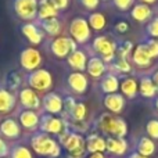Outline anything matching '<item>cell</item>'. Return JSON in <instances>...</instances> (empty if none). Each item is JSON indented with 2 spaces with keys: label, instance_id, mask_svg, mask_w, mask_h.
<instances>
[{
  "label": "cell",
  "instance_id": "22",
  "mask_svg": "<svg viewBox=\"0 0 158 158\" xmlns=\"http://www.w3.org/2000/svg\"><path fill=\"white\" fill-rule=\"evenodd\" d=\"M119 87H121L122 94L125 96V97H128V98H133L135 96H136L137 90H139V85H137L136 79H133V78L123 79V81L121 82Z\"/></svg>",
  "mask_w": 158,
  "mask_h": 158
},
{
  "label": "cell",
  "instance_id": "23",
  "mask_svg": "<svg viewBox=\"0 0 158 158\" xmlns=\"http://www.w3.org/2000/svg\"><path fill=\"white\" fill-rule=\"evenodd\" d=\"M57 8L49 2V0H43L38 10V15L39 18L43 21V19H49V18H57Z\"/></svg>",
  "mask_w": 158,
  "mask_h": 158
},
{
  "label": "cell",
  "instance_id": "38",
  "mask_svg": "<svg viewBox=\"0 0 158 158\" xmlns=\"http://www.w3.org/2000/svg\"><path fill=\"white\" fill-rule=\"evenodd\" d=\"M146 46H147L151 57H158V40H148Z\"/></svg>",
  "mask_w": 158,
  "mask_h": 158
},
{
  "label": "cell",
  "instance_id": "44",
  "mask_svg": "<svg viewBox=\"0 0 158 158\" xmlns=\"http://www.w3.org/2000/svg\"><path fill=\"white\" fill-rule=\"evenodd\" d=\"M8 153V150H7V146H6V143L2 140V137H0V158L2 157H4L6 154Z\"/></svg>",
  "mask_w": 158,
  "mask_h": 158
},
{
  "label": "cell",
  "instance_id": "2",
  "mask_svg": "<svg viewBox=\"0 0 158 158\" xmlns=\"http://www.w3.org/2000/svg\"><path fill=\"white\" fill-rule=\"evenodd\" d=\"M100 128L106 133H110L114 137H121V139H123V136L128 132L125 121L122 118L112 117V115H103L100 118Z\"/></svg>",
  "mask_w": 158,
  "mask_h": 158
},
{
  "label": "cell",
  "instance_id": "47",
  "mask_svg": "<svg viewBox=\"0 0 158 158\" xmlns=\"http://www.w3.org/2000/svg\"><path fill=\"white\" fill-rule=\"evenodd\" d=\"M129 158H147V157H144V156H140V154H132Z\"/></svg>",
  "mask_w": 158,
  "mask_h": 158
},
{
  "label": "cell",
  "instance_id": "30",
  "mask_svg": "<svg viewBox=\"0 0 158 158\" xmlns=\"http://www.w3.org/2000/svg\"><path fill=\"white\" fill-rule=\"evenodd\" d=\"M137 150H139V154L140 156H144V157H148L154 153L156 150V146H154L153 140L148 139V137H142L137 144Z\"/></svg>",
  "mask_w": 158,
  "mask_h": 158
},
{
  "label": "cell",
  "instance_id": "29",
  "mask_svg": "<svg viewBox=\"0 0 158 158\" xmlns=\"http://www.w3.org/2000/svg\"><path fill=\"white\" fill-rule=\"evenodd\" d=\"M87 22H89L92 29L101 31V29H104L107 21H106V17H104L101 13H92L89 15V18H87Z\"/></svg>",
  "mask_w": 158,
  "mask_h": 158
},
{
  "label": "cell",
  "instance_id": "48",
  "mask_svg": "<svg viewBox=\"0 0 158 158\" xmlns=\"http://www.w3.org/2000/svg\"><path fill=\"white\" fill-rule=\"evenodd\" d=\"M143 2V4H148V3H154L156 0H142Z\"/></svg>",
  "mask_w": 158,
  "mask_h": 158
},
{
  "label": "cell",
  "instance_id": "4",
  "mask_svg": "<svg viewBox=\"0 0 158 158\" xmlns=\"http://www.w3.org/2000/svg\"><path fill=\"white\" fill-rule=\"evenodd\" d=\"M27 82L35 90H47L52 87L53 78L52 74L46 69H35L27 78Z\"/></svg>",
  "mask_w": 158,
  "mask_h": 158
},
{
  "label": "cell",
  "instance_id": "15",
  "mask_svg": "<svg viewBox=\"0 0 158 158\" xmlns=\"http://www.w3.org/2000/svg\"><path fill=\"white\" fill-rule=\"evenodd\" d=\"M68 85L75 93H85L87 89V78L82 72H72L68 77Z\"/></svg>",
  "mask_w": 158,
  "mask_h": 158
},
{
  "label": "cell",
  "instance_id": "25",
  "mask_svg": "<svg viewBox=\"0 0 158 158\" xmlns=\"http://www.w3.org/2000/svg\"><path fill=\"white\" fill-rule=\"evenodd\" d=\"M0 132L7 137H17L19 135V126L14 119L8 118V119L2 122V125H0Z\"/></svg>",
  "mask_w": 158,
  "mask_h": 158
},
{
  "label": "cell",
  "instance_id": "18",
  "mask_svg": "<svg viewBox=\"0 0 158 158\" xmlns=\"http://www.w3.org/2000/svg\"><path fill=\"white\" fill-rule=\"evenodd\" d=\"M22 33L25 35V38L31 42L32 44H40L43 40V33L38 29V27L33 24H24L21 28Z\"/></svg>",
  "mask_w": 158,
  "mask_h": 158
},
{
  "label": "cell",
  "instance_id": "26",
  "mask_svg": "<svg viewBox=\"0 0 158 158\" xmlns=\"http://www.w3.org/2000/svg\"><path fill=\"white\" fill-rule=\"evenodd\" d=\"M86 147L90 153H101L107 148V146L106 140L103 137L97 136V135H92V136H89V139L86 142Z\"/></svg>",
  "mask_w": 158,
  "mask_h": 158
},
{
  "label": "cell",
  "instance_id": "10",
  "mask_svg": "<svg viewBox=\"0 0 158 158\" xmlns=\"http://www.w3.org/2000/svg\"><path fill=\"white\" fill-rule=\"evenodd\" d=\"M19 101H21V104L25 108H29V110L40 108V104H42L39 96L31 87H25V89H22L19 92Z\"/></svg>",
  "mask_w": 158,
  "mask_h": 158
},
{
  "label": "cell",
  "instance_id": "8",
  "mask_svg": "<svg viewBox=\"0 0 158 158\" xmlns=\"http://www.w3.org/2000/svg\"><path fill=\"white\" fill-rule=\"evenodd\" d=\"M19 63H21L22 68L27 69V71H35L42 63V56L36 49L28 47V49H24L21 52Z\"/></svg>",
  "mask_w": 158,
  "mask_h": 158
},
{
  "label": "cell",
  "instance_id": "17",
  "mask_svg": "<svg viewBox=\"0 0 158 158\" xmlns=\"http://www.w3.org/2000/svg\"><path fill=\"white\" fill-rule=\"evenodd\" d=\"M68 64L71 68L77 69L78 72L86 69V64H87V57L82 50H75L71 54L68 56Z\"/></svg>",
  "mask_w": 158,
  "mask_h": 158
},
{
  "label": "cell",
  "instance_id": "49",
  "mask_svg": "<svg viewBox=\"0 0 158 158\" xmlns=\"http://www.w3.org/2000/svg\"><path fill=\"white\" fill-rule=\"evenodd\" d=\"M154 106H156V108L158 110V97L156 98V104H154Z\"/></svg>",
  "mask_w": 158,
  "mask_h": 158
},
{
  "label": "cell",
  "instance_id": "1",
  "mask_svg": "<svg viewBox=\"0 0 158 158\" xmlns=\"http://www.w3.org/2000/svg\"><path fill=\"white\" fill-rule=\"evenodd\" d=\"M31 144H32L33 150L40 156H47L52 158L60 156V147L57 146V143L44 133H39L33 136L31 140Z\"/></svg>",
  "mask_w": 158,
  "mask_h": 158
},
{
  "label": "cell",
  "instance_id": "41",
  "mask_svg": "<svg viewBox=\"0 0 158 158\" xmlns=\"http://www.w3.org/2000/svg\"><path fill=\"white\" fill-rule=\"evenodd\" d=\"M57 10H64L68 6V0H49Z\"/></svg>",
  "mask_w": 158,
  "mask_h": 158
},
{
  "label": "cell",
  "instance_id": "19",
  "mask_svg": "<svg viewBox=\"0 0 158 158\" xmlns=\"http://www.w3.org/2000/svg\"><path fill=\"white\" fill-rule=\"evenodd\" d=\"M40 119H39L38 114L32 110H24L19 114V123L27 129H35L39 125Z\"/></svg>",
  "mask_w": 158,
  "mask_h": 158
},
{
  "label": "cell",
  "instance_id": "34",
  "mask_svg": "<svg viewBox=\"0 0 158 158\" xmlns=\"http://www.w3.org/2000/svg\"><path fill=\"white\" fill-rule=\"evenodd\" d=\"M13 158H32V154L29 153V150L22 146H18L13 150Z\"/></svg>",
  "mask_w": 158,
  "mask_h": 158
},
{
  "label": "cell",
  "instance_id": "32",
  "mask_svg": "<svg viewBox=\"0 0 158 158\" xmlns=\"http://www.w3.org/2000/svg\"><path fill=\"white\" fill-rule=\"evenodd\" d=\"M71 114L77 121H83V118L86 117V106L83 103H77L72 108Z\"/></svg>",
  "mask_w": 158,
  "mask_h": 158
},
{
  "label": "cell",
  "instance_id": "24",
  "mask_svg": "<svg viewBox=\"0 0 158 158\" xmlns=\"http://www.w3.org/2000/svg\"><path fill=\"white\" fill-rule=\"evenodd\" d=\"M131 14L136 21L143 22V21H147L151 17V8L148 7L147 4H143V3L142 4H135L133 7H132Z\"/></svg>",
  "mask_w": 158,
  "mask_h": 158
},
{
  "label": "cell",
  "instance_id": "35",
  "mask_svg": "<svg viewBox=\"0 0 158 158\" xmlns=\"http://www.w3.org/2000/svg\"><path fill=\"white\" fill-rule=\"evenodd\" d=\"M135 0H114V6L121 11H126L133 7Z\"/></svg>",
  "mask_w": 158,
  "mask_h": 158
},
{
  "label": "cell",
  "instance_id": "6",
  "mask_svg": "<svg viewBox=\"0 0 158 158\" xmlns=\"http://www.w3.org/2000/svg\"><path fill=\"white\" fill-rule=\"evenodd\" d=\"M93 49L101 56L103 61H111L115 56L117 46L107 36H97L94 39V42H93Z\"/></svg>",
  "mask_w": 158,
  "mask_h": 158
},
{
  "label": "cell",
  "instance_id": "39",
  "mask_svg": "<svg viewBox=\"0 0 158 158\" xmlns=\"http://www.w3.org/2000/svg\"><path fill=\"white\" fill-rule=\"evenodd\" d=\"M132 49H133V44L131 43V42H125V43L122 44V46L119 47V53H121V58H126V56L129 54V53L132 52Z\"/></svg>",
  "mask_w": 158,
  "mask_h": 158
},
{
  "label": "cell",
  "instance_id": "42",
  "mask_svg": "<svg viewBox=\"0 0 158 158\" xmlns=\"http://www.w3.org/2000/svg\"><path fill=\"white\" fill-rule=\"evenodd\" d=\"M129 29V25H128V22H118L117 25H115V31H118L119 33H125L126 31Z\"/></svg>",
  "mask_w": 158,
  "mask_h": 158
},
{
  "label": "cell",
  "instance_id": "37",
  "mask_svg": "<svg viewBox=\"0 0 158 158\" xmlns=\"http://www.w3.org/2000/svg\"><path fill=\"white\" fill-rule=\"evenodd\" d=\"M147 32H148V35L153 36V38H158V17L157 18H154L153 21L148 24Z\"/></svg>",
  "mask_w": 158,
  "mask_h": 158
},
{
  "label": "cell",
  "instance_id": "12",
  "mask_svg": "<svg viewBox=\"0 0 158 158\" xmlns=\"http://www.w3.org/2000/svg\"><path fill=\"white\" fill-rule=\"evenodd\" d=\"M61 143L64 144V147L72 153V151H77V150H81V148L85 147V142L79 135L77 133H68L65 132L64 135H61Z\"/></svg>",
  "mask_w": 158,
  "mask_h": 158
},
{
  "label": "cell",
  "instance_id": "46",
  "mask_svg": "<svg viewBox=\"0 0 158 158\" xmlns=\"http://www.w3.org/2000/svg\"><path fill=\"white\" fill-rule=\"evenodd\" d=\"M90 158H104V156L101 153H93L92 156H90Z\"/></svg>",
  "mask_w": 158,
  "mask_h": 158
},
{
  "label": "cell",
  "instance_id": "16",
  "mask_svg": "<svg viewBox=\"0 0 158 158\" xmlns=\"http://www.w3.org/2000/svg\"><path fill=\"white\" fill-rule=\"evenodd\" d=\"M86 71L90 77L93 78H100L101 75L106 72V64L100 57H92L87 60L86 64Z\"/></svg>",
  "mask_w": 158,
  "mask_h": 158
},
{
  "label": "cell",
  "instance_id": "31",
  "mask_svg": "<svg viewBox=\"0 0 158 158\" xmlns=\"http://www.w3.org/2000/svg\"><path fill=\"white\" fill-rule=\"evenodd\" d=\"M40 25H42V28H43V31H46V32L52 36L57 35L61 29V25H60V22H58L57 18L43 19V21H40Z\"/></svg>",
  "mask_w": 158,
  "mask_h": 158
},
{
  "label": "cell",
  "instance_id": "27",
  "mask_svg": "<svg viewBox=\"0 0 158 158\" xmlns=\"http://www.w3.org/2000/svg\"><path fill=\"white\" fill-rule=\"evenodd\" d=\"M139 90L143 97H147V98L154 97L157 93V87L154 86L153 79L147 78V77L142 78V81H140V83H139Z\"/></svg>",
  "mask_w": 158,
  "mask_h": 158
},
{
  "label": "cell",
  "instance_id": "20",
  "mask_svg": "<svg viewBox=\"0 0 158 158\" xmlns=\"http://www.w3.org/2000/svg\"><path fill=\"white\" fill-rule=\"evenodd\" d=\"M106 146H107V150L110 153H114V154H123L128 148V143H126L125 139H121V137H110V139L106 140Z\"/></svg>",
  "mask_w": 158,
  "mask_h": 158
},
{
  "label": "cell",
  "instance_id": "7",
  "mask_svg": "<svg viewBox=\"0 0 158 158\" xmlns=\"http://www.w3.org/2000/svg\"><path fill=\"white\" fill-rule=\"evenodd\" d=\"M38 10V0H14V11L22 19L35 18Z\"/></svg>",
  "mask_w": 158,
  "mask_h": 158
},
{
  "label": "cell",
  "instance_id": "5",
  "mask_svg": "<svg viewBox=\"0 0 158 158\" xmlns=\"http://www.w3.org/2000/svg\"><path fill=\"white\" fill-rule=\"evenodd\" d=\"M50 50H52V53L56 57L64 58V57H68L72 52L77 50V43L69 38L60 36V38H56L52 40V43H50Z\"/></svg>",
  "mask_w": 158,
  "mask_h": 158
},
{
  "label": "cell",
  "instance_id": "13",
  "mask_svg": "<svg viewBox=\"0 0 158 158\" xmlns=\"http://www.w3.org/2000/svg\"><path fill=\"white\" fill-rule=\"evenodd\" d=\"M104 106L111 112L118 114L125 107V98H123V96L118 94V93H111V94H107L104 97Z\"/></svg>",
  "mask_w": 158,
  "mask_h": 158
},
{
  "label": "cell",
  "instance_id": "14",
  "mask_svg": "<svg viewBox=\"0 0 158 158\" xmlns=\"http://www.w3.org/2000/svg\"><path fill=\"white\" fill-rule=\"evenodd\" d=\"M132 58H133V63L137 64L139 67H148L151 64V60H153V57L150 56V52H148L146 44H139L135 49Z\"/></svg>",
  "mask_w": 158,
  "mask_h": 158
},
{
  "label": "cell",
  "instance_id": "9",
  "mask_svg": "<svg viewBox=\"0 0 158 158\" xmlns=\"http://www.w3.org/2000/svg\"><path fill=\"white\" fill-rule=\"evenodd\" d=\"M43 107L50 115L60 114L64 108V101L57 93H47L43 97Z\"/></svg>",
  "mask_w": 158,
  "mask_h": 158
},
{
  "label": "cell",
  "instance_id": "28",
  "mask_svg": "<svg viewBox=\"0 0 158 158\" xmlns=\"http://www.w3.org/2000/svg\"><path fill=\"white\" fill-rule=\"evenodd\" d=\"M119 87V81H118L117 77H114L112 74L106 75L101 81V90L107 94H111V93H115Z\"/></svg>",
  "mask_w": 158,
  "mask_h": 158
},
{
  "label": "cell",
  "instance_id": "3",
  "mask_svg": "<svg viewBox=\"0 0 158 158\" xmlns=\"http://www.w3.org/2000/svg\"><path fill=\"white\" fill-rule=\"evenodd\" d=\"M69 32H71V36L74 38L75 43L85 44L90 39V25L87 19L82 18V17L74 18L69 25Z\"/></svg>",
  "mask_w": 158,
  "mask_h": 158
},
{
  "label": "cell",
  "instance_id": "36",
  "mask_svg": "<svg viewBox=\"0 0 158 158\" xmlns=\"http://www.w3.org/2000/svg\"><path fill=\"white\" fill-rule=\"evenodd\" d=\"M115 68L119 72H129L131 71V64L126 61V58H119V60L115 63Z\"/></svg>",
  "mask_w": 158,
  "mask_h": 158
},
{
  "label": "cell",
  "instance_id": "11",
  "mask_svg": "<svg viewBox=\"0 0 158 158\" xmlns=\"http://www.w3.org/2000/svg\"><path fill=\"white\" fill-rule=\"evenodd\" d=\"M64 123L60 118L53 117V115H44L40 119V129L46 133H54L58 135L63 132Z\"/></svg>",
  "mask_w": 158,
  "mask_h": 158
},
{
  "label": "cell",
  "instance_id": "21",
  "mask_svg": "<svg viewBox=\"0 0 158 158\" xmlns=\"http://www.w3.org/2000/svg\"><path fill=\"white\" fill-rule=\"evenodd\" d=\"M15 106V97L6 89H0V112H10Z\"/></svg>",
  "mask_w": 158,
  "mask_h": 158
},
{
  "label": "cell",
  "instance_id": "43",
  "mask_svg": "<svg viewBox=\"0 0 158 158\" xmlns=\"http://www.w3.org/2000/svg\"><path fill=\"white\" fill-rule=\"evenodd\" d=\"M75 104H77V103H75V101L72 100L71 97H69V98H67V100L64 101V107H65V110H68L69 112L72 111V108H74V107H75Z\"/></svg>",
  "mask_w": 158,
  "mask_h": 158
},
{
  "label": "cell",
  "instance_id": "50",
  "mask_svg": "<svg viewBox=\"0 0 158 158\" xmlns=\"http://www.w3.org/2000/svg\"><path fill=\"white\" fill-rule=\"evenodd\" d=\"M103 2H107V0H103Z\"/></svg>",
  "mask_w": 158,
  "mask_h": 158
},
{
  "label": "cell",
  "instance_id": "40",
  "mask_svg": "<svg viewBox=\"0 0 158 158\" xmlns=\"http://www.w3.org/2000/svg\"><path fill=\"white\" fill-rule=\"evenodd\" d=\"M82 6L86 8H89V10H94V8L98 7V4H100V0H81Z\"/></svg>",
  "mask_w": 158,
  "mask_h": 158
},
{
  "label": "cell",
  "instance_id": "33",
  "mask_svg": "<svg viewBox=\"0 0 158 158\" xmlns=\"http://www.w3.org/2000/svg\"><path fill=\"white\" fill-rule=\"evenodd\" d=\"M146 129H147L148 136H151L153 139H158V121L157 119L148 121Z\"/></svg>",
  "mask_w": 158,
  "mask_h": 158
},
{
  "label": "cell",
  "instance_id": "45",
  "mask_svg": "<svg viewBox=\"0 0 158 158\" xmlns=\"http://www.w3.org/2000/svg\"><path fill=\"white\" fill-rule=\"evenodd\" d=\"M153 82H154V86L157 87V92H158V71H156L154 72V75H153Z\"/></svg>",
  "mask_w": 158,
  "mask_h": 158
}]
</instances>
